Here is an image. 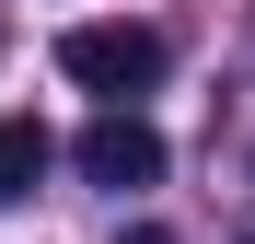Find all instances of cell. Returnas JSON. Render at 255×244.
Returning <instances> with one entry per match:
<instances>
[{
    "label": "cell",
    "mask_w": 255,
    "mask_h": 244,
    "mask_svg": "<svg viewBox=\"0 0 255 244\" xmlns=\"http://www.w3.org/2000/svg\"><path fill=\"white\" fill-rule=\"evenodd\" d=\"M58 70L81 81V93L128 105V93L162 81V35H151V23H70V35H58Z\"/></svg>",
    "instance_id": "obj_1"
},
{
    "label": "cell",
    "mask_w": 255,
    "mask_h": 244,
    "mask_svg": "<svg viewBox=\"0 0 255 244\" xmlns=\"http://www.w3.org/2000/svg\"><path fill=\"white\" fill-rule=\"evenodd\" d=\"M81 175H93V186H162V128H151V116L139 105H105L93 116V128H81Z\"/></svg>",
    "instance_id": "obj_2"
},
{
    "label": "cell",
    "mask_w": 255,
    "mask_h": 244,
    "mask_svg": "<svg viewBox=\"0 0 255 244\" xmlns=\"http://www.w3.org/2000/svg\"><path fill=\"white\" fill-rule=\"evenodd\" d=\"M47 163H58V140L35 128V116H0V210H23V198L47 186Z\"/></svg>",
    "instance_id": "obj_3"
},
{
    "label": "cell",
    "mask_w": 255,
    "mask_h": 244,
    "mask_svg": "<svg viewBox=\"0 0 255 244\" xmlns=\"http://www.w3.org/2000/svg\"><path fill=\"white\" fill-rule=\"evenodd\" d=\"M116 244H174V233H162V221H128V233H116Z\"/></svg>",
    "instance_id": "obj_4"
}]
</instances>
